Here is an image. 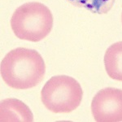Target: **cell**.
<instances>
[{"label": "cell", "mask_w": 122, "mask_h": 122, "mask_svg": "<svg viewBox=\"0 0 122 122\" xmlns=\"http://www.w3.org/2000/svg\"><path fill=\"white\" fill-rule=\"evenodd\" d=\"M83 90L79 82L66 75L54 76L41 91L42 103L54 113H69L79 107Z\"/></svg>", "instance_id": "3957f363"}, {"label": "cell", "mask_w": 122, "mask_h": 122, "mask_svg": "<svg viewBox=\"0 0 122 122\" xmlns=\"http://www.w3.org/2000/svg\"><path fill=\"white\" fill-rule=\"evenodd\" d=\"M1 121H33V115L26 104L16 99L2 100L0 105Z\"/></svg>", "instance_id": "5b68a950"}, {"label": "cell", "mask_w": 122, "mask_h": 122, "mask_svg": "<svg viewBox=\"0 0 122 122\" xmlns=\"http://www.w3.org/2000/svg\"><path fill=\"white\" fill-rule=\"evenodd\" d=\"M121 20H122V15H121Z\"/></svg>", "instance_id": "ba28073f"}, {"label": "cell", "mask_w": 122, "mask_h": 122, "mask_svg": "<svg viewBox=\"0 0 122 122\" xmlns=\"http://www.w3.org/2000/svg\"><path fill=\"white\" fill-rule=\"evenodd\" d=\"M1 76L10 87L27 90L43 80L46 65L42 56L35 50L18 47L5 56L0 66Z\"/></svg>", "instance_id": "6da1fadb"}, {"label": "cell", "mask_w": 122, "mask_h": 122, "mask_svg": "<svg viewBox=\"0 0 122 122\" xmlns=\"http://www.w3.org/2000/svg\"><path fill=\"white\" fill-rule=\"evenodd\" d=\"M53 15L46 5L30 2L15 9L11 20L13 33L19 39L38 42L51 33Z\"/></svg>", "instance_id": "7a4b0ae2"}, {"label": "cell", "mask_w": 122, "mask_h": 122, "mask_svg": "<svg viewBox=\"0 0 122 122\" xmlns=\"http://www.w3.org/2000/svg\"><path fill=\"white\" fill-rule=\"evenodd\" d=\"M91 112L97 122L122 121V90L107 87L94 95Z\"/></svg>", "instance_id": "277c9868"}, {"label": "cell", "mask_w": 122, "mask_h": 122, "mask_svg": "<svg viewBox=\"0 0 122 122\" xmlns=\"http://www.w3.org/2000/svg\"><path fill=\"white\" fill-rule=\"evenodd\" d=\"M75 7H83L94 14H106L112 8L116 0H67Z\"/></svg>", "instance_id": "52a82bcc"}, {"label": "cell", "mask_w": 122, "mask_h": 122, "mask_svg": "<svg viewBox=\"0 0 122 122\" xmlns=\"http://www.w3.org/2000/svg\"><path fill=\"white\" fill-rule=\"evenodd\" d=\"M104 65L112 79L122 81V41L113 43L104 55Z\"/></svg>", "instance_id": "8992f818"}]
</instances>
